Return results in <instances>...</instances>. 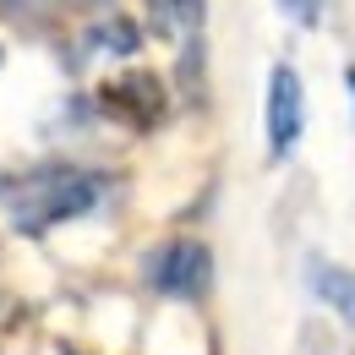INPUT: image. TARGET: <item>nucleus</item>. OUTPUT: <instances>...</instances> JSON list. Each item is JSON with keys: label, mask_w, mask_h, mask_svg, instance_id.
<instances>
[{"label": "nucleus", "mask_w": 355, "mask_h": 355, "mask_svg": "<svg viewBox=\"0 0 355 355\" xmlns=\"http://www.w3.org/2000/svg\"><path fill=\"white\" fill-rule=\"evenodd\" d=\"M104 186L110 180L98 175V170L44 164V170L22 175L6 191V208H11L17 235H49L55 224H71V219H83V214H93L104 202Z\"/></svg>", "instance_id": "obj_1"}, {"label": "nucleus", "mask_w": 355, "mask_h": 355, "mask_svg": "<svg viewBox=\"0 0 355 355\" xmlns=\"http://www.w3.org/2000/svg\"><path fill=\"white\" fill-rule=\"evenodd\" d=\"M142 273H148V290L164 295V301H202L208 284H214V252H208L202 241L180 235V241L153 246L148 263H142Z\"/></svg>", "instance_id": "obj_2"}, {"label": "nucleus", "mask_w": 355, "mask_h": 355, "mask_svg": "<svg viewBox=\"0 0 355 355\" xmlns=\"http://www.w3.org/2000/svg\"><path fill=\"white\" fill-rule=\"evenodd\" d=\"M301 132H306V88H301V71L279 60L268 71V153L290 159L301 148Z\"/></svg>", "instance_id": "obj_3"}, {"label": "nucleus", "mask_w": 355, "mask_h": 355, "mask_svg": "<svg viewBox=\"0 0 355 355\" xmlns=\"http://www.w3.org/2000/svg\"><path fill=\"white\" fill-rule=\"evenodd\" d=\"M98 104L110 115L132 121V126H159V115H164V83L153 71H121V77H110L98 88Z\"/></svg>", "instance_id": "obj_4"}, {"label": "nucleus", "mask_w": 355, "mask_h": 355, "mask_svg": "<svg viewBox=\"0 0 355 355\" xmlns=\"http://www.w3.org/2000/svg\"><path fill=\"white\" fill-rule=\"evenodd\" d=\"M142 6H148V28H153L159 39H175V44L202 39L208 0H142Z\"/></svg>", "instance_id": "obj_5"}, {"label": "nucleus", "mask_w": 355, "mask_h": 355, "mask_svg": "<svg viewBox=\"0 0 355 355\" xmlns=\"http://www.w3.org/2000/svg\"><path fill=\"white\" fill-rule=\"evenodd\" d=\"M306 284H311V295H317L322 306L339 311V322H345V328H355V273H350V268L311 257V263H306Z\"/></svg>", "instance_id": "obj_6"}, {"label": "nucleus", "mask_w": 355, "mask_h": 355, "mask_svg": "<svg viewBox=\"0 0 355 355\" xmlns=\"http://www.w3.org/2000/svg\"><path fill=\"white\" fill-rule=\"evenodd\" d=\"M137 44H142V33L126 17H98L83 39V49H104V55H137Z\"/></svg>", "instance_id": "obj_7"}, {"label": "nucleus", "mask_w": 355, "mask_h": 355, "mask_svg": "<svg viewBox=\"0 0 355 355\" xmlns=\"http://www.w3.org/2000/svg\"><path fill=\"white\" fill-rule=\"evenodd\" d=\"M55 6H60V0H0L6 22H17V28H33V22H44Z\"/></svg>", "instance_id": "obj_8"}, {"label": "nucleus", "mask_w": 355, "mask_h": 355, "mask_svg": "<svg viewBox=\"0 0 355 355\" xmlns=\"http://www.w3.org/2000/svg\"><path fill=\"white\" fill-rule=\"evenodd\" d=\"M279 11H284L290 22H301V28H317V22H322V0H279Z\"/></svg>", "instance_id": "obj_9"}, {"label": "nucleus", "mask_w": 355, "mask_h": 355, "mask_svg": "<svg viewBox=\"0 0 355 355\" xmlns=\"http://www.w3.org/2000/svg\"><path fill=\"white\" fill-rule=\"evenodd\" d=\"M345 83H350V98H355V66H350V71H345Z\"/></svg>", "instance_id": "obj_10"}]
</instances>
